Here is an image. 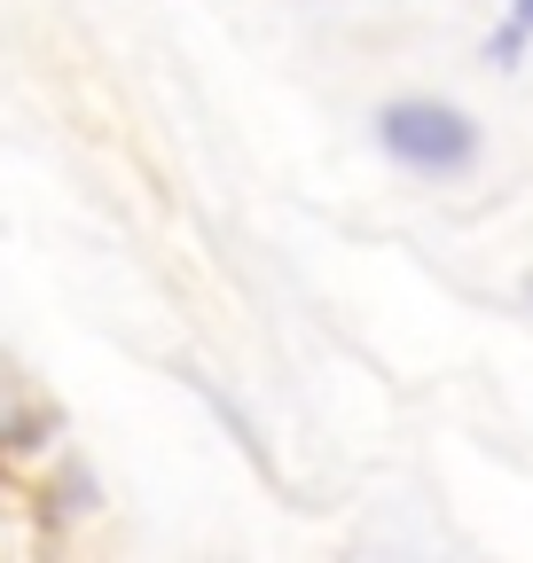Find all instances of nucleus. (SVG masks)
Returning <instances> with one entry per match:
<instances>
[{"instance_id":"obj_3","label":"nucleus","mask_w":533,"mask_h":563,"mask_svg":"<svg viewBox=\"0 0 533 563\" xmlns=\"http://www.w3.org/2000/svg\"><path fill=\"white\" fill-rule=\"evenodd\" d=\"M510 16H518V24H525V32H533V0H510Z\"/></svg>"},{"instance_id":"obj_2","label":"nucleus","mask_w":533,"mask_h":563,"mask_svg":"<svg viewBox=\"0 0 533 563\" xmlns=\"http://www.w3.org/2000/svg\"><path fill=\"white\" fill-rule=\"evenodd\" d=\"M518 47H525V24L510 16V24H502V32L487 40V55H494V63H518Z\"/></svg>"},{"instance_id":"obj_1","label":"nucleus","mask_w":533,"mask_h":563,"mask_svg":"<svg viewBox=\"0 0 533 563\" xmlns=\"http://www.w3.org/2000/svg\"><path fill=\"white\" fill-rule=\"evenodd\" d=\"M377 141H384V157H392V165L432 173V180L471 173V157H479V125L463 118L455 102H424V95L384 102V110H377Z\"/></svg>"}]
</instances>
